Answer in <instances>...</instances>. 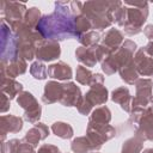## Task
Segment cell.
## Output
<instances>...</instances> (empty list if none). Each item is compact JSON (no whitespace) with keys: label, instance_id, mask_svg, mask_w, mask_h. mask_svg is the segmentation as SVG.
<instances>
[{"label":"cell","instance_id":"ffe728a7","mask_svg":"<svg viewBox=\"0 0 153 153\" xmlns=\"http://www.w3.org/2000/svg\"><path fill=\"white\" fill-rule=\"evenodd\" d=\"M111 100L114 103L118 104L122 110H124L126 112L130 114L131 106H133V96L130 94L128 87L120 86V87H116L115 90H112V92H111Z\"/></svg>","mask_w":153,"mask_h":153},{"label":"cell","instance_id":"4316f807","mask_svg":"<svg viewBox=\"0 0 153 153\" xmlns=\"http://www.w3.org/2000/svg\"><path fill=\"white\" fill-rule=\"evenodd\" d=\"M51 131L54 135H56L57 137L60 139H63V140H67V139H71L73 137L74 135V130H73V127L67 123V122H62V121H56L51 124L50 127Z\"/></svg>","mask_w":153,"mask_h":153},{"label":"cell","instance_id":"d6986e66","mask_svg":"<svg viewBox=\"0 0 153 153\" xmlns=\"http://www.w3.org/2000/svg\"><path fill=\"white\" fill-rule=\"evenodd\" d=\"M63 91V85L56 80H49L44 85V91L42 94V102L44 104H54L60 102Z\"/></svg>","mask_w":153,"mask_h":153},{"label":"cell","instance_id":"f6af8a7d","mask_svg":"<svg viewBox=\"0 0 153 153\" xmlns=\"http://www.w3.org/2000/svg\"><path fill=\"white\" fill-rule=\"evenodd\" d=\"M141 153H153V148H146V149H143Z\"/></svg>","mask_w":153,"mask_h":153},{"label":"cell","instance_id":"ba28073f","mask_svg":"<svg viewBox=\"0 0 153 153\" xmlns=\"http://www.w3.org/2000/svg\"><path fill=\"white\" fill-rule=\"evenodd\" d=\"M116 135V129L110 124H96L87 123L86 136L93 146V151H99L106 141L111 140Z\"/></svg>","mask_w":153,"mask_h":153},{"label":"cell","instance_id":"1f68e13d","mask_svg":"<svg viewBox=\"0 0 153 153\" xmlns=\"http://www.w3.org/2000/svg\"><path fill=\"white\" fill-rule=\"evenodd\" d=\"M79 43L82 45V47H86V48H91V47H96L98 45L100 42H102V36L97 32V31H88L84 35H81L79 38H78Z\"/></svg>","mask_w":153,"mask_h":153},{"label":"cell","instance_id":"b9f144b4","mask_svg":"<svg viewBox=\"0 0 153 153\" xmlns=\"http://www.w3.org/2000/svg\"><path fill=\"white\" fill-rule=\"evenodd\" d=\"M103 84H104V76L100 73H96V74H93V78H92L90 87L94 86V85H103Z\"/></svg>","mask_w":153,"mask_h":153},{"label":"cell","instance_id":"f1b7e54d","mask_svg":"<svg viewBox=\"0 0 153 153\" xmlns=\"http://www.w3.org/2000/svg\"><path fill=\"white\" fill-rule=\"evenodd\" d=\"M142 148H143V140L134 135L123 142L121 153H141Z\"/></svg>","mask_w":153,"mask_h":153},{"label":"cell","instance_id":"7c38bea8","mask_svg":"<svg viewBox=\"0 0 153 153\" xmlns=\"http://www.w3.org/2000/svg\"><path fill=\"white\" fill-rule=\"evenodd\" d=\"M136 50H137L136 43L131 39H126L123 42V44L115 53H112L110 55V57L115 62L116 67L120 69L121 67H123L127 63H129L130 61H133V57H134Z\"/></svg>","mask_w":153,"mask_h":153},{"label":"cell","instance_id":"52a82bcc","mask_svg":"<svg viewBox=\"0 0 153 153\" xmlns=\"http://www.w3.org/2000/svg\"><path fill=\"white\" fill-rule=\"evenodd\" d=\"M127 7V22L123 26V30L127 35L134 36L142 31V26L147 20L148 2L142 7Z\"/></svg>","mask_w":153,"mask_h":153},{"label":"cell","instance_id":"5b68a950","mask_svg":"<svg viewBox=\"0 0 153 153\" xmlns=\"http://www.w3.org/2000/svg\"><path fill=\"white\" fill-rule=\"evenodd\" d=\"M26 5L17 1H1L0 12L2 16V20L11 27L13 32L18 30V27L23 24V19L26 12Z\"/></svg>","mask_w":153,"mask_h":153},{"label":"cell","instance_id":"ac0fdd59","mask_svg":"<svg viewBox=\"0 0 153 153\" xmlns=\"http://www.w3.org/2000/svg\"><path fill=\"white\" fill-rule=\"evenodd\" d=\"M48 76L54 80L67 81L73 78V71L68 63L59 61L56 63H51L48 66Z\"/></svg>","mask_w":153,"mask_h":153},{"label":"cell","instance_id":"f35d334b","mask_svg":"<svg viewBox=\"0 0 153 153\" xmlns=\"http://www.w3.org/2000/svg\"><path fill=\"white\" fill-rule=\"evenodd\" d=\"M37 153H61V152H60L57 146L50 145V143H44V145L38 147Z\"/></svg>","mask_w":153,"mask_h":153},{"label":"cell","instance_id":"cb8c5ba5","mask_svg":"<svg viewBox=\"0 0 153 153\" xmlns=\"http://www.w3.org/2000/svg\"><path fill=\"white\" fill-rule=\"evenodd\" d=\"M1 92L5 93L10 99H14L23 92V85L16 79L4 78L1 79Z\"/></svg>","mask_w":153,"mask_h":153},{"label":"cell","instance_id":"8992f818","mask_svg":"<svg viewBox=\"0 0 153 153\" xmlns=\"http://www.w3.org/2000/svg\"><path fill=\"white\" fill-rule=\"evenodd\" d=\"M1 62L10 63L19 59L18 42L11 27L1 19Z\"/></svg>","mask_w":153,"mask_h":153},{"label":"cell","instance_id":"484cf974","mask_svg":"<svg viewBox=\"0 0 153 153\" xmlns=\"http://www.w3.org/2000/svg\"><path fill=\"white\" fill-rule=\"evenodd\" d=\"M118 73H120V76L121 79L126 82V84H129V85H134L140 78L136 68H135V65H134V61H130L129 63H127L126 66L121 67L118 69Z\"/></svg>","mask_w":153,"mask_h":153},{"label":"cell","instance_id":"ee69618b","mask_svg":"<svg viewBox=\"0 0 153 153\" xmlns=\"http://www.w3.org/2000/svg\"><path fill=\"white\" fill-rule=\"evenodd\" d=\"M145 50H146V53H147L151 57H153V41H149V42L145 45Z\"/></svg>","mask_w":153,"mask_h":153},{"label":"cell","instance_id":"f546056e","mask_svg":"<svg viewBox=\"0 0 153 153\" xmlns=\"http://www.w3.org/2000/svg\"><path fill=\"white\" fill-rule=\"evenodd\" d=\"M41 18H42L41 10L37 8V7H30L25 12L23 23H24V25H26V26H29L31 29H36V26L39 23Z\"/></svg>","mask_w":153,"mask_h":153},{"label":"cell","instance_id":"30bf717a","mask_svg":"<svg viewBox=\"0 0 153 153\" xmlns=\"http://www.w3.org/2000/svg\"><path fill=\"white\" fill-rule=\"evenodd\" d=\"M134 86L136 92L133 97L131 110L134 108H147L153 96V80L149 78H140Z\"/></svg>","mask_w":153,"mask_h":153},{"label":"cell","instance_id":"60d3db41","mask_svg":"<svg viewBox=\"0 0 153 153\" xmlns=\"http://www.w3.org/2000/svg\"><path fill=\"white\" fill-rule=\"evenodd\" d=\"M82 5H84V2H80V1H71L69 7H71V10H72V12H73L74 16H78V14L81 13Z\"/></svg>","mask_w":153,"mask_h":153},{"label":"cell","instance_id":"7a4b0ae2","mask_svg":"<svg viewBox=\"0 0 153 153\" xmlns=\"http://www.w3.org/2000/svg\"><path fill=\"white\" fill-rule=\"evenodd\" d=\"M122 1H86L82 5L81 13L91 22L92 29L105 30L112 25V13Z\"/></svg>","mask_w":153,"mask_h":153},{"label":"cell","instance_id":"e575fe53","mask_svg":"<svg viewBox=\"0 0 153 153\" xmlns=\"http://www.w3.org/2000/svg\"><path fill=\"white\" fill-rule=\"evenodd\" d=\"M127 10H128V7L123 4L117 10L114 11V13H112V22L116 23L118 26H124V24L127 22Z\"/></svg>","mask_w":153,"mask_h":153},{"label":"cell","instance_id":"44dd1931","mask_svg":"<svg viewBox=\"0 0 153 153\" xmlns=\"http://www.w3.org/2000/svg\"><path fill=\"white\" fill-rule=\"evenodd\" d=\"M84 98L92 105V106H96V105H103L106 103L108 98H109V92H108V88L103 85H94V86H91L90 90L84 94Z\"/></svg>","mask_w":153,"mask_h":153},{"label":"cell","instance_id":"6da1fadb","mask_svg":"<svg viewBox=\"0 0 153 153\" xmlns=\"http://www.w3.org/2000/svg\"><path fill=\"white\" fill-rule=\"evenodd\" d=\"M71 1H56L53 13L42 16L36 30L44 39L65 41L78 38L74 27V14L69 7Z\"/></svg>","mask_w":153,"mask_h":153},{"label":"cell","instance_id":"4dcf8cb0","mask_svg":"<svg viewBox=\"0 0 153 153\" xmlns=\"http://www.w3.org/2000/svg\"><path fill=\"white\" fill-rule=\"evenodd\" d=\"M74 27H75L76 36H78V38H79L81 35H84V33L91 31L92 24H91V22H90L82 13H80V14H78V16L74 17ZM78 38H76V39H78Z\"/></svg>","mask_w":153,"mask_h":153},{"label":"cell","instance_id":"4fadbf2b","mask_svg":"<svg viewBox=\"0 0 153 153\" xmlns=\"http://www.w3.org/2000/svg\"><path fill=\"white\" fill-rule=\"evenodd\" d=\"M135 68L141 76H152L153 75V57H151L146 50L145 47H141L136 50L134 57H133Z\"/></svg>","mask_w":153,"mask_h":153},{"label":"cell","instance_id":"83f0119b","mask_svg":"<svg viewBox=\"0 0 153 153\" xmlns=\"http://www.w3.org/2000/svg\"><path fill=\"white\" fill-rule=\"evenodd\" d=\"M71 149L73 153H90L93 152V146L88 137L85 135L73 139L71 142Z\"/></svg>","mask_w":153,"mask_h":153},{"label":"cell","instance_id":"3957f363","mask_svg":"<svg viewBox=\"0 0 153 153\" xmlns=\"http://www.w3.org/2000/svg\"><path fill=\"white\" fill-rule=\"evenodd\" d=\"M16 36V39L18 42V55L20 59H24L25 61H31L36 56V48L37 44L43 41V36L36 30L31 29L24 23L18 27L16 32H13Z\"/></svg>","mask_w":153,"mask_h":153},{"label":"cell","instance_id":"836d02e7","mask_svg":"<svg viewBox=\"0 0 153 153\" xmlns=\"http://www.w3.org/2000/svg\"><path fill=\"white\" fill-rule=\"evenodd\" d=\"M93 74L94 73H92L88 68H86L82 65H79L76 67V71H75V79L79 84L90 86L91 81H92V78H93Z\"/></svg>","mask_w":153,"mask_h":153},{"label":"cell","instance_id":"7402d4cb","mask_svg":"<svg viewBox=\"0 0 153 153\" xmlns=\"http://www.w3.org/2000/svg\"><path fill=\"white\" fill-rule=\"evenodd\" d=\"M124 42V35L118 29H109L103 36H102V44L109 48L112 53H115Z\"/></svg>","mask_w":153,"mask_h":153},{"label":"cell","instance_id":"74e56055","mask_svg":"<svg viewBox=\"0 0 153 153\" xmlns=\"http://www.w3.org/2000/svg\"><path fill=\"white\" fill-rule=\"evenodd\" d=\"M76 109H78V111H79L81 115H84V116H87V115H90V114L93 111V106L84 98V96H82V98L80 99V102L78 103Z\"/></svg>","mask_w":153,"mask_h":153},{"label":"cell","instance_id":"8d00e7d4","mask_svg":"<svg viewBox=\"0 0 153 153\" xmlns=\"http://www.w3.org/2000/svg\"><path fill=\"white\" fill-rule=\"evenodd\" d=\"M94 54H96V59H97V61L102 63L105 59H108V57L112 54V51H111L109 48H106L105 45H103L102 43H99L98 45L94 47Z\"/></svg>","mask_w":153,"mask_h":153},{"label":"cell","instance_id":"8fae6325","mask_svg":"<svg viewBox=\"0 0 153 153\" xmlns=\"http://www.w3.org/2000/svg\"><path fill=\"white\" fill-rule=\"evenodd\" d=\"M61 55V48L59 42L51 39H43L37 44L36 59L41 62H51L59 59Z\"/></svg>","mask_w":153,"mask_h":153},{"label":"cell","instance_id":"d4e9b609","mask_svg":"<svg viewBox=\"0 0 153 153\" xmlns=\"http://www.w3.org/2000/svg\"><path fill=\"white\" fill-rule=\"evenodd\" d=\"M110 121H111V111L106 105H100L93 109L88 118L90 123H96V124H109Z\"/></svg>","mask_w":153,"mask_h":153},{"label":"cell","instance_id":"d6a6232c","mask_svg":"<svg viewBox=\"0 0 153 153\" xmlns=\"http://www.w3.org/2000/svg\"><path fill=\"white\" fill-rule=\"evenodd\" d=\"M29 71L31 76L36 80H45L48 78V68L44 65V62H41V61L32 62Z\"/></svg>","mask_w":153,"mask_h":153},{"label":"cell","instance_id":"277c9868","mask_svg":"<svg viewBox=\"0 0 153 153\" xmlns=\"http://www.w3.org/2000/svg\"><path fill=\"white\" fill-rule=\"evenodd\" d=\"M129 115V123L134 126L135 135L143 141H153V106L134 108Z\"/></svg>","mask_w":153,"mask_h":153},{"label":"cell","instance_id":"d590c367","mask_svg":"<svg viewBox=\"0 0 153 153\" xmlns=\"http://www.w3.org/2000/svg\"><path fill=\"white\" fill-rule=\"evenodd\" d=\"M22 140L11 139L4 143H1V153H18Z\"/></svg>","mask_w":153,"mask_h":153},{"label":"cell","instance_id":"7dc6e473","mask_svg":"<svg viewBox=\"0 0 153 153\" xmlns=\"http://www.w3.org/2000/svg\"><path fill=\"white\" fill-rule=\"evenodd\" d=\"M91 153H99L98 151H93V152H91Z\"/></svg>","mask_w":153,"mask_h":153},{"label":"cell","instance_id":"bcb514c9","mask_svg":"<svg viewBox=\"0 0 153 153\" xmlns=\"http://www.w3.org/2000/svg\"><path fill=\"white\" fill-rule=\"evenodd\" d=\"M151 105L153 106V96H152V99H151Z\"/></svg>","mask_w":153,"mask_h":153},{"label":"cell","instance_id":"5bb4252c","mask_svg":"<svg viewBox=\"0 0 153 153\" xmlns=\"http://www.w3.org/2000/svg\"><path fill=\"white\" fill-rule=\"evenodd\" d=\"M23 129V118L14 115H1L0 117V134L1 143L5 142L6 135L8 133H19Z\"/></svg>","mask_w":153,"mask_h":153},{"label":"cell","instance_id":"e0dca14e","mask_svg":"<svg viewBox=\"0 0 153 153\" xmlns=\"http://www.w3.org/2000/svg\"><path fill=\"white\" fill-rule=\"evenodd\" d=\"M49 135V128L47 124L42 123V122H37L35 123V126L32 128H30L26 134L24 135V137L22 139L23 141L30 143L31 146H33L35 148L38 146L39 141L45 140Z\"/></svg>","mask_w":153,"mask_h":153},{"label":"cell","instance_id":"7bdbcfd3","mask_svg":"<svg viewBox=\"0 0 153 153\" xmlns=\"http://www.w3.org/2000/svg\"><path fill=\"white\" fill-rule=\"evenodd\" d=\"M143 35L149 41H153V24H148L143 27Z\"/></svg>","mask_w":153,"mask_h":153},{"label":"cell","instance_id":"603a6c76","mask_svg":"<svg viewBox=\"0 0 153 153\" xmlns=\"http://www.w3.org/2000/svg\"><path fill=\"white\" fill-rule=\"evenodd\" d=\"M75 59L85 67H94L98 62L94 54V47L86 48V47H78L75 50Z\"/></svg>","mask_w":153,"mask_h":153},{"label":"cell","instance_id":"ab89813d","mask_svg":"<svg viewBox=\"0 0 153 153\" xmlns=\"http://www.w3.org/2000/svg\"><path fill=\"white\" fill-rule=\"evenodd\" d=\"M10 100H11V99H10L5 93L1 92V108H0L1 114H4V112H6L7 110H10V106H11Z\"/></svg>","mask_w":153,"mask_h":153},{"label":"cell","instance_id":"9c48e42d","mask_svg":"<svg viewBox=\"0 0 153 153\" xmlns=\"http://www.w3.org/2000/svg\"><path fill=\"white\" fill-rule=\"evenodd\" d=\"M18 105L24 110V120L29 123H37L39 122L42 115V108L38 104L35 96L29 91H23L17 97Z\"/></svg>","mask_w":153,"mask_h":153},{"label":"cell","instance_id":"2e32d148","mask_svg":"<svg viewBox=\"0 0 153 153\" xmlns=\"http://www.w3.org/2000/svg\"><path fill=\"white\" fill-rule=\"evenodd\" d=\"M26 69H27V62L20 57L13 62H10V63L0 62V76H1V79H4V78L16 79L18 75L24 74L26 72Z\"/></svg>","mask_w":153,"mask_h":153},{"label":"cell","instance_id":"9a60e30c","mask_svg":"<svg viewBox=\"0 0 153 153\" xmlns=\"http://www.w3.org/2000/svg\"><path fill=\"white\" fill-rule=\"evenodd\" d=\"M63 91H62V96L60 99L61 105L63 106H76L78 103L80 102V99L82 98L81 94V90L79 86H76L75 82L68 81V82H63Z\"/></svg>","mask_w":153,"mask_h":153}]
</instances>
